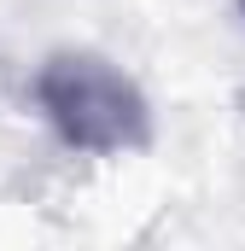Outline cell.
Listing matches in <instances>:
<instances>
[{
	"label": "cell",
	"mask_w": 245,
	"mask_h": 251,
	"mask_svg": "<svg viewBox=\"0 0 245 251\" xmlns=\"http://www.w3.org/2000/svg\"><path fill=\"white\" fill-rule=\"evenodd\" d=\"M35 100H41L47 123L59 128V140L76 152L111 158V152H134L152 140V111H146L140 88L94 53L47 59L35 76Z\"/></svg>",
	"instance_id": "cell-1"
}]
</instances>
